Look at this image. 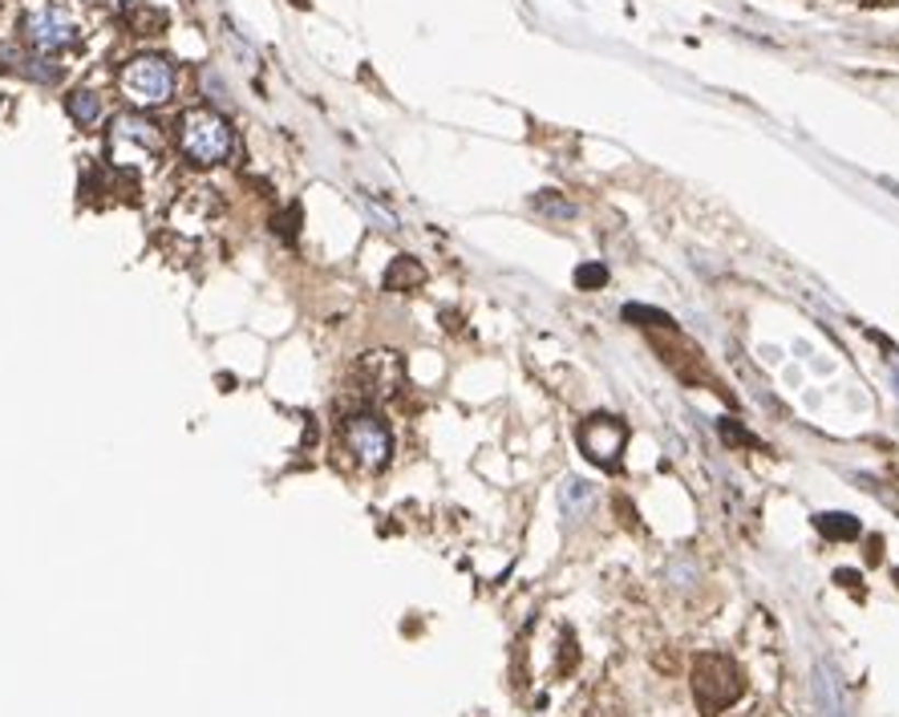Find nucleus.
Here are the masks:
<instances>
[{"label": "nucleus", "mask_w": 899, "mask_h": 717, "mask_svg": "<svg viewBox=\"0 0 899 717\" xmlns=\"http://www.w3.org/2000/svg\"><path fill=\"white\" fill-rule=\"evenodd\" d=\"M693 697L705 714H721L741 697V669L721 652H705L693 664Z\"/></svg>", "instance_id": "3"}, {"label": "nucleus", "mask_w": 899, "mask_h": 717, "mask_svg": "<svg viewBox=\"0 0 899 717\" xmlns=\"http://www.w3.org/2000/svg\"><path fill=\"white\" fill-rule=\"evenodd\" d=\"M887 369H891V382L899 389V353H887Z\"/></svg>", "instance_id": "21"}, {"label": "nucleus", "mask_w": 899, "mask_h": 717, "mask_svg": "<svg viewBox=\"0 0 899 717\" xmlns=\"http://www.w3.org/2000/svg\"><path fill=\"white\" fill-rule=\"evenodd\" d=\"M815 527H819L827 539H855V535H860V519L846 515V511H827V515L815 519Z\"/></svg>", "instance_id": "13"}, {"label": "nucleus", "mask_w": 899, "mask_h": 717, "mask_svg": "<svg viewBox=\"0 0 899 717\" xmlns=\"http://www.w3.org/2000/svg\"><path fill=\"white\" fill-rule=\"evenodd\" d=\"M292 4H296V9H308V4H312V0H292Z\"/></svg>", "instance_id": "22"}, {"label": "nucleus", "mask_w": 899, "mask_h": 717, "mask_svg": "<svg viewBox=\"0 0 899 717\" xmlns=\"http://www.w3.org/2000/svg\"><path fill=\"white\" fill-rule=\"evenodd\" d=\"M425 284V268L418 264V260H410V255H397L394 264H389V272H385V288L389 293H410V288H422Z\"/></svg>", "instance_id": "11"}, {"label": "nucleus", "mask_w": 899, "mask_h": 717, "mask_svg": "<svg viewBox=\"0 0 899 717\" xmlns=\"http://www.w3.org/2000/svg\"><path fill=\"white\" fill-rule=\"evenodd\" d=\"M815 702H819L822 717H846V702H843V690H839V678H834L827 664L815 669Z\"/></svg>", "instance_id": "10"}, {"label": "nucleus", "mask_w": 899, "mask_h": 717, "mask_svg": "<svg viewBox=\"0 0 899 717\" xmlns=\"http://www.w3.org/2000/svg\"><path fill=\"white\" fill-rule=\"evenodd\" d=\"M122 13H126V25H130L134 37H159L167 29V13L155 9L150 0H122Z\"/></svg>", "instance_id": "9"}, {"label": "nucleus", "mask_w": 899, "mask_h": 717, "mask_svg": "<svg viewBox=\"0 0 899 717\" xmlns=\"http://www.w3.org/2000/svg\"><path fill=\"white\" fill-rule=\"evenodd\" d=\"M179 147H183L186 162H195V167H219L236 150V130L215 110H191L179 122Z\"/></svg>", "instance_id": "1"}, {"label": "nucleus", "mask_w": 899, "mask_h": 717, "mask_svg": "<svg viewBox=\"0 0 899 717\" xmlns=\"http://www.w3.org/2000/svg\"><path fill=\"white\" fill-rule=\"evenodd\" d=\"M608 284V268L604 264H580L576 268V288L592 293V288H604Z\"/></svg>", "instance_id": "17"}, {"label": "nucleus", "mask_w": 899, "mask_h": 717, "mask_svg": "<svg viewBox=\"0 0 899 717\" xmlns=\"http://www.w3.org/2000/svg\"><path fill=\"white\" fill-rule=\"evenodd\" d=\"M721 439L733 442V446H754V439H750V434H746L738 422H729V418L721 422Z\"/></svg>", "instance_id": "19"}, {"label": "nucleus", "mask_w": 899, "mask_h": 717, "mask_svg": "<svg viewBox=\"0 0 899 717\" xmlns=\"http://www.w3.org/2000/svg\"><path fill=\"white\" fill-rule=\"evenodd\" d=\"M624 320L645 325V329H673V317H664V312H657V308H648V305H624Z\"/></svg>", "instance_id": "16"}, {"label": "nucleus", "mask_w": 899, "mask_h": 717, "mask_svg": "<svg viewBox=\"0 0 899 717\" xmlns=\"http://www.w3.org/2000/svg\"><path fill=\"white\" fill-rule=\"evenodd\" d=\"M531 207H535L543 219H571V215H576V207H571L559 191H539V195H531Z\"/></svg>", "instance_id": "14"}, {"label": "nucleus", "mask_w": 899, "mask_h": 717, "mask_svg": "<svg viewBox=\"0 0 899 717\" xmlns=\"http://www.w3.org/2000/svg\"><path fill=\"white\" fill-rule=\"evenodd\" d=\"M174 66L159 54H143L130 57L126 69H122V90L130 98L134 106H167L174 98Z\"/></svg>", "instance_id": "2"}, {"label": "nucleus", "mask_w": 899, "mask_h": 717, "mask_svg": "<svg viewBox=\"0 0 899 717\" xmlns=\"http://www.w3.org/2000/svg\"><path fill=\"white\" fill-rule=\"evenodd\" d=\"M66 110L78 126H93V122L102 118V98H98L93 90H73L66 98Z\"/></svg>", "instance_id": "12"}, {"label": "nucleus", "mask_w": 899, "mask_h": 717, "mask_svg": "<svg viewBox=\"0 0 899 717\" xmlns=\"http://www.w3.org/2000/svg\"><path fill=\"white\" fill-rule=\"evenodd\" d=\"M25 37L41 54H57V49H69V45L78 41V25H73V16H69L66 9L45 4V9L25 16Z\"/></svg>", "instance_id": "7"}, {"label": "nucleus", "mask_w": 899, "mask_h": 717, "mask_svg": "<svg viewBox=\"0 0 899 717\" xmlns=\"http://www.w3.org/2000/svg\"><path fill=\"white\" fill-rule=\"evenodd\" d=\"M576 442L595 466H616L624 454V442H628V425L621 418H612V413H592V418L580 422Z\"/></svg>", "instance_id": "6"}, {"label": "nucleus", "mask_w": 899, "mask_h": 717, "mask_svg": "<svg viewBox=\"0 0 899 717\" xmlns=\"http://www.w3.org/2000/svg\"><path fill=\"white\" fill-rule=\"evenodd\" d=\"M21 66H25L29 78H37V81H57L61 78V69H57L49 57H21Z\"/></svg>", "instance_id": "18"}, {"label": "nucleus", "mask_w": 899, "mask_h": 717, "mask_svg": "<svg viewBox=\"0 0 899 717\" xmlns=\"http://www.w3.org/2000/svg\"><path fill=\"white\" fill-rule=\"evenodd\" d=\"M296 224H300V207H288V215H284V219L276 224V227H280V236H284V239H296V231H300Z\"/></svg>", "instance_id": "20"}, {"label": "nucleus", "mask_w": 899, "mask_h": 717, "mask_svg": "<svg viewBox=\"0 0 899 717\" xmlns=\"http://www.w3.org/2000/svg\"><path fill=\"white\" fill-rule=\"evenodd\" d=\"M401 377H406V369H401L397 353H365L361 357V386L369 398H394Z\"/></svg>", "instance_id": "8"}, {"label": "nucleus", "mask_w": 899, "mask_h": 717, "mask_svg": "<svg viewBox=\"0 0 899 717\" xmlns=\"http://www.w3.org/2000/svg\"><path fill=\"white\" fill-rule=\"evenodd\" d=\"M559 503H564L568 515H580L583 507L592 503V487H588L583 478H568V482H564V491H559Z\"/></svg>", "instance_id": "15"}, {"label": "nucleus", "mask_w": 899, "mask_h": 717, "mask_svg": "<svg viewBox=\"0 0 899 717\" xmlns=\"http://www.w3.org/2000/svg\"><path fill=\"white\" fill-rule=\"evenodd\" d=\"M341 442L353 454V463L365 470H382L394 454V434L377 413H349L341 425Z\"/></svg>", "instance_id": "5"}, {"label": "nucleus", "mask_w": 899, "mask_h": 717, "mask_svg": "<svg viewBox=\"0 0 899 717\" xmlns=\"http://www.w3.org/2000/svg\"><path fill=\"white\" fill-rule=\"evenodd\" d=\"M162 150V130L143 114H118L110 126V162L118 171H130L138 162L155 159Z\"/></svg>", "instance_id": "4"}]
</instances>
